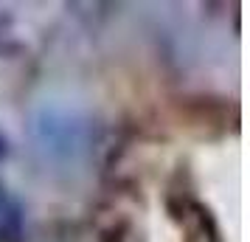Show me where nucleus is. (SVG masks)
Returning a JSON list of instances; mask_svg holds the SVG:
<instances>
[{
    "instance_id": "1",
    "label": "nucleus",
    "mask_w": 250,
    "mask_h": 242,
    "mask_svg": "<svg viewBox=\"0 0 250 242\" xmlns=\"http://www.w3.org/2000/svg\"><path fill=\"white\" fill-rule=\"evenodd\" d=\"M180 220H183V225H186V231H188V242H219L214 220H211V214L203 206H197L191 200L183 203Z\"/></svg>"
},
{
    "instance_id": "2",
    "label": "nucleus",
    "mask_w": 250,
    "mask_h": 242,
    "mask_svg": "<svg viewBox=\"0 0 250 242\" xmlns=\"http://www.w3.org/2000/svg\"><path fill=\"white\" fill-rule=\"evenodd\" d=\"M23 237V225H20V211L17 208H9L3 214V222H0V242H17Z\"/></svg>"
},
{
    "instance_id": "3",
    "label": "nucleus",
    "mask_w": 250,
    "mask_h": 242,
    "mask_svg": "<svg viewBox=\"0 0 250 242\" xmlns=\"http://www.w3.org/2000/svg\"><path fill=\"white\" fill-rule=\"evenodd\" d=\"M6 155H9V138H6V135H3V130H0V161H3Z\"/></svg>"
},
{
    "instance_id": "4",
    "label": "nucleus",
    "mask_w": 250,
    "mask_h": 242,
    "mask_svg": "<svg viewBox=\"0 0 250 242\" xmlns=\"http://www.w3.org/2000/svg\"><path fill=\"white\" fill-rule=\"evenodd\" d=\"M0 200H3V197H0Z\"/></svg>"
}]
</instances>
